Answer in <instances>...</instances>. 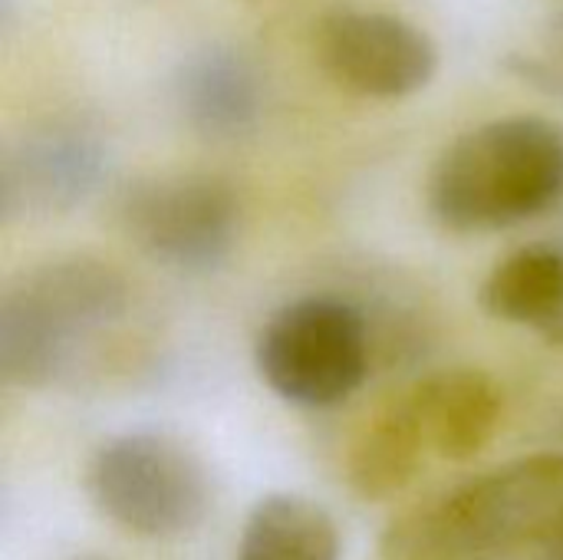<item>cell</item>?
<instances>
[{
	"label": "cell",
	"mask_w": 563,
	"mask_h": 560,
	"mask_svg": "<svg viewBox=\"0 0 563 560\" xmlns=\"http://www.w3.org/2000/svg\"><path fill=\"white\" fill-rule=\"evenodd\" d=\"M478 300L488 317L563 347V244H528L492 267Z\"/></svg>",
	"instance_id": "cell-11"
},
{
	"label": "cell",
	"mask_w": 563,
	"mask_h": 560,
	"mask_svg": "<svg viewBox=\"0 0 563 560\" xmlns=\"http://www.w3.org/2000/svg\"><path fill=\"white\" fill-rule=\"evenodd\" d=\"M538 560H563V528L538 551Z\"/></svg>",
	"instance_id": "cell-15"
},
{
	"label": "cell",
	"mask_w": 563,
	"mask_h": 560,
	"mask_svg": "<svg viewBox=\"0 0 563 560\" xmlns=\"http://www.w3.org/2000/svg\"><path fill=\"white\" fill-rule=\"evenodd\" d=\"M238 560H340V531L323 505L303 495H267L244 521Z\"/></svg>",
	"instance_id": "cell-13"
},
{
	"label": "cell",
	"mask_w": 563,
	"mask_h": 560,
	"mask_svg": "<svg viewBox=\"0 0 563 560\" xmlns=\"http://www.w3.org/2000/svg\"><path fill=\"white\" fill-rule=\"evenodd\" d=\"M96 508L139 538H178L198 528L211 505L205 462L175 436L122 432L96 449L86 469Z\"/></svg>",
	"instance_id": "cell-5"
},
{
	"label": "cell",
	"mask_w": 563,
	"mask_h": 560,
	"mask_svg": "<svg viewBox=\"0 0 563 560\" xmlns=\"http://www.w3.org/2000/svg\"><path fill=\"white\" fill-rule=\"evenodd\" d=\"M106 168L109 145L86 119L33 122L3 145L0 215L7 224L66 215L102 185Z\"/></svg>",
	"instance_id": "cell-7"
},
{
	"label": "cell",
	"mask_w": 563,
	"mask_h": 560,
	"mask_svg": "<svg viewBox=\"0 0 563 560\" xmlns=\"http://www.w3.org/2000/svg\"><path fill=\"white\" fill-rule=\"evenodd\" d=\"M563 208V122L505 116L459 135L429 175V211L455 234H495Z\"/></svg>",
	"instance_id": "cell-2"
},
{
	"label": "cell",
	"mask_w": 563,
	"mask_h": 560,
	"mask_svg": "<svg viewBox=\"0 0 563 560\" xmlns=\"http://www.w3.org/2000/svg\"><path fill=\"white\" fill-rule=\"evenodd\" d=\"M369 327L343 297H300L280 307L254 343V363L274 396L300 409L346 403L369 376Z\"/></svg>",
	"instance_id": "cell-4"
},
{
	"label": "cell",
	"mask_w": 563,
	"mask_h": 560,
	"mask_svg": "<svg viewBox=\"0 0 563 560\" xmlns=\"http://www.w3.org/2000/svg\"><path fill=\"white\" fill-rule=\"evenodd\" d=\"M267 89L251 56L234 46H205L175 73V106L191 132L234 142L257 129Z\"/></svg>",
	"instance_id": "cell-9"
},
{
	"label": "cell",
	"mask_w": 563,
	"mask_h": 560,
	"mask_svg": "<svg viewBox=\"0 0 563 560\" xmlns=\"http://www.w3.org/2000/svg\"><path fill=\"white\" fill-rule=\"evenodd\" d=\"M426 455L432 452L422 439L419 419L406 393H399L353 439L346 475L363 502H389L416 482Z\"/></svg>",
	"instance_id": "cell-12"
},
{
	"label": "cell",
	"mask_w": 563,
	"mask_h": 560,
	"mask_svg": "<svg viewBox=\"0 0 563 560\" xmlns=\"http://www.w3.org/2000/svg\"><path fill=\"white\" fill-rule=\"evenodd\" d=\"M508 69L528 86L563 99V10L538 30L528 46L508 56Z\"/></svg>",
	"instance_id": "cell-14"
},
{
	"label": "cell",
	"mask_w": 563,
	"mask_h": 560,
	"mask_svg": "<svg viewBox=\"0 0 563 560\" xmlns=\"http://www.w3.org/2000/svg\"><path fill=\"white\" fill-rule=\"evenodd\" d=\"M317 59L353 96L406 99L432 83L439 46L399 13L340 7L317 23Z\"/></svg>",
	"instance_id": "cell-8"
},
{
	"label": "cell",
	"mask_w": 563,
	"mask_h": 560,
	"mask_svg": "<svg viewBox=\"0 0 563 560\" xmlns=\"http://www.w3.org/2000/svg\"><path fill=\"white\" fill-rule=\"evenodd\" d=\"M115 221L152 264L175 274H208L231 257L241 238V201L218 175H152L122 191Z\"/></svg>",
	"instance_id": "cell-6"
},
{
	"label": "cell",
	"mask_w": 563,
	"mask_h": 560,
	"mask_svg": "<svg viewBox=\"0 0 563 560\" xmlns=\"http://www.w3.org/2000/svg\"><path fill=\"white\" fill-rule=\"evenodd\" d=\"M129 310L125 277L86 254L20 274L0 300V373L10 386L56 383L76 353Z\"/></svg>",
	"instance_id": "cell-3"
},
{
	"label": "cell",
	"mask_w": 563,
	"mask_h": 560,
	"mask_svg": "<svg viewBox=\"0 0 563 560\" xmlns=\"http://www.w3.org/2000/svg\"><path fill=\"white\" fill-rule=\"evenodd\" d=\"M432 455L445 462H468L485 452L501 426V386L482 370H442L406 389Z\"/></svg>",
	"instance_id": "cell-10"
},
{
	"label": "cell",
	"mask_w": 563,
	"mask_h": 560,
	"mask_svg": "<svg viewBox=\"0 0 563 560\" xmlns=\"http://www.w3.org/2000/svg\"><path fill=\"white\" fill-rule=\"evenodd\" d=\"M79 560H106V558H79Z\"/></svg>",
	"instance_id": "cell-16"
},
{
	"label": "cell",
	"mask_w": 563,
	"mask_h": 560,
	"mask_svg": "<svg viewBox=\"0 0 563 560\" xmlns=\"http://www.w3.org/2000/svg\"><path fill=\"white\" fill-rule=\"evenodd\" d=\"M563 528V452H538L402 508L383 560H518Z\"/></svg>",
	"instance_id": "cell-1"
}]
</instances>
